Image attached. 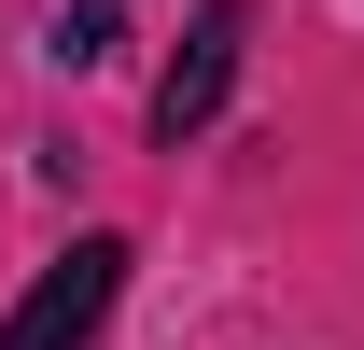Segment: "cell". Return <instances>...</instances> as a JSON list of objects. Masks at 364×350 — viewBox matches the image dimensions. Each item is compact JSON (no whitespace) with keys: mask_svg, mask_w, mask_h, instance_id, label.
Returning a JSON list of instances; mask_svg holds the SVG:
<instances>
[{"mask_svg":"<svg viewBox=\"0 0 364 350\" xmlns=\"http://www.w3.org/2000/svg\"><path fill=\"white\" fill-rule=\"evenodd\" d=\"M238 43H252V0H196L182 56L154 70V140H196L210 112H225V85H238Z\"/></svg>","mask_w":364,"mask_h":350,"instance_id":"obj_2","label":"cell"},{"mask_svg":"<svg viewBox=\"0 0 364 350\" xmlns=\"http://www.w3.org/2000/svg\"><path fill=\"white\" fill-rule=\"evenodd\" d=\"M112 43H127V0H70V14H56V70H98V56H112Z\"/></svg>","mask_w":364,"mask_h":350,"instance_id":"obj_3","label":"cell"},{"mask_svg":"<svg viewBox=\"0 0 364 350\" xmlns=\"http://www.w3.org/2000/svg\"><path fill=\"white\" fill-rule=\"evenodd\" d=\"M112 295H127V238H70V253L14 295V322H0V350H85L98 322H112Z\"/></svg>","mask_w":364,"mask_h":350,"instance_id":"obj_1","label":"cell"}]
</instances>
